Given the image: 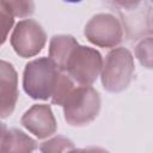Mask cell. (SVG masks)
<instances>
[{
    "instance_id": "obj_1",
    "label": "cell",
    "mask_w": 153,
    "mask_h": 153,
    "mask_svg": "<svg viewBox=\"0 0 153 153\" xmlns=\"http://www.w3.org/2000/svg\"><path fill=\"white\" fill-rule=\"evenodd\" d=\"M63 71L50 57L30 61L24 69L23 86L33 99H48L53 96Z\"/></svg>"
},
{
    "instance_id": "obj_2",
    "label": "cell",
    "mask_w": 153,
    "mask_h": 153,
    "mask_svg": "<svg viewBox=\"0 0 153 153\" xmlns=\"http://www.w3.org/2000/svg\"><path fill=\"white\" fill-rule=\"evenodd\" d=\"M65 120L71 126H85L93 121L100 109L99 93L92 86H75L63 103Z\"/></svg>"
},
{
    "instance_id": "obj_3",
    "label": "cell",
    "mask_w": 153,
    "mask_h": 153,
    "mask_svg": "<svg viewBox=\"0 0 153 153\" xmlns=\"http://www.w3.org/2000/svg\"><path fill=\"white\" fill-rule=\"evenodd\" d=\"M102 84L109 92H121L128 87L133 73L134 60L130 51L123 47L112 49L102 67Z\"/></svg>"
},
{
    "instance_id": "obj_4",
    "label": "cell",
    "mask_w": 153,
    "mask_h": 153,
    "mask_svg": "<svg viewBox=\"0 0 153 153\" xmlns=\"http://www.w3.org/2000/svg\"><path fill=\"white\" fill-rule=\"evenodd\" d=\"M102 67L103 60L96 49L76 44L67 60L65 72L79 85L91 86L102 72Z\"/></svg>"
},
{
    "instance_id": "obj_5",
    "label": "cell",
    "mask_w": 153,
    "mask_h": 153,
    "mask_svg": "<svg viewBox=\"0 0 153 153\" xmlns=\"http://www.w3.org/2000/svg\"><path fill=\"white\" fill-rule=\"evenodd\" d=\"M45 32L41 24L33 19H25L17 24L11 36L14 51L22 57L38 54L45 44Z\"/></svg>"
},
{
    "instance_id": "obj_6",
    "label": "cell",
    "mask_w": 153,
    "mask_h": 153,
    "mask_svg": "<svg viewBox=\"0 0 153 153\" xmlns=\"http://www.w3.org/2000/svg\"><path fill=\"white\" fill-rule=\"evenodd\" d=\"M86 38L99 47L111 48L117 45L123 37V30L118 19L109 13H99L90 19L85 26Z\"/></svg>"
},
{
    "instance_id": "obj_7",
    "label": "cell",
    "mask_w": 153,
    "mask_h": 153,
    "mask_svg": "<svg viewBox=\"0 0 153 153\" xmlns=\"http://www.w3.org/2000/svg\"><path fill=\"white\" fill-rule=\"evenodd\" d=\"M22 124L39 139L48 137L56 131V121L49 105L36 104L20 120Z\"/></svg>"
},
{
    "instance_id": "obj_8",
    "label": "cell",
    "mask_w": 153,
    "mask_h": 153,
    "mask_svg": "<svg viewBox=\"0 0 153 153\" xmlns=\"http://www.w3.org/2000/svg\"><path fill=\"white\" fill-rule=\"evenodd\" d=\"M0 105L1 117L5 118L14 110L18 99L17 88V73L13 66L6 61H1L0 65Z\"/></svg>"
},
{
    "instance_id": "obj_9",
    "label": "cell",
    "mask_w": 153,
    "mask_h": 153,
    "mask_svg": "<svg viewBox=\"0 0 153 153\" xmlns=\"http://www.w3.org/2000/svg\"><path fill=\"white\" fill-rule=\"evenodd\" d=\"M1 153H10V152H31L35 149V140L27 136L24 131L17 128L6 129L2 124L1 128V140H0Z\"/></svg>"
},
{
    "instance_id": "obj_10",
    "label": "cell",
    "mask_w": 153,
    "mask_h": 153,
    "mask_svg": "<svg viewBox=\"0 0 153 153\" xmlns=\"http://www.w3.org/2000/svg\"><path fill=\"white\" fill-rule=\"evenodd\" d=\"M76 44L78 42L74 37L68 35H57L51 38L49 45V57L54 60L61 71L65 72L67 60Z\"/></svg>"
},
{
    "instance_id": "obj_11",
    "label": "cell",
    "mask_w": 153,
    "mask_h": 153,
    "mask_svg": "<svg viewBox=\"0 0 153 153\" xmlns=\"http://www.w3.org/2000/svg\"><path fill=\"white\" fill-rule=\"evenodd\" d=\"M1 8L6 10L13 17H27L35 11L33 0H1Z\"/></svg>"
},
{
    "instance_id": "obj_12",
    "label": "cell",
    "mask_w": 153,
    "mask_h": 153,
    "mask_svg": "<svg viewBox=\"0 0 153 153\" xmlns=\"http://www.w3.org/2000/svg\"><path fill=\"white\" fill-rule=\"evenodd\" d=\"M135 56L146 68H153V37L140 41L135 48Z\"/></svg>"
},
{
    "instance_id": "obj_13",
    "label": "cell",
    "mask_w": 153,
    "mask_h": 153,
    "mask_svg": "<svg viewBox=\"0 0 153 153\" xmlns=\"http://www.w3.org/2000/svg\"><path fill=\"white\" fill-rule=\"evenodd\" d=\"M66 149H74V147L72 145V141H69L68 139H65L62 136L54 137L49 141L42 142V145H41V151H43V152H48V151L60 152V151H66Z\"/></svg>"
},
{
    "instance_id": "obj_14",
    "label": "cell",
    "mask_w": 153,
    "mask_h": 153,
    "mask_svg": "<svg viewBox=\"0 0 153 153\" xmlns=\"http://www.w3.org/2000/svg\"><path fill=\"white\" fill-rule=\"evenodd\" d=\"M13 25V16L11 13H8L6 10L1 8V31H2V36H1V43L5 42L7 32L10 31V29Z\"/></svg>"
},
{
    "instance_id": "obj_15",
    "label": "cell",
    "mask_w": 153,
    "mask_h": 153,
    "mask_svg": "<svg viewBox=\"0 0 153 153\" xmlns=\"http://www.w3.org/2000/svg\"><path fill=\"white\" fill-rule=\"evenodd\" d=\"M116 5L123 7V8H127V10H131V8H135L140 2L141 0H112Z\"/></svg>"
},
{
    "instance_id": "obj_16",
    "label": "cell",
    "mask_w": 153,
    "mask_h": 153,
    "mask_svg": "<svg viewBox=\"0 0 153 153\" xmlns=\"http://www.w3.org/2000/svg\"><path fill=\"white\" fill-rule=\"evenodd\" d=\"M65 1H67V2H80L81 0H65Z\"/></svg>"
},
{
    "instance_id": "obj_17",
    "label": "cell",
    "mask_w": 153,
    "mask_h": 153,
    "mask_svg": "<svg viewBox=\"0 0 153 153\" xmlns=\"http://www.w3.org/2000/svg\"><path fill=\"white\" fill-rule=\"evenodd\" d=\"M151 1H152V2H153V0H151Z\"/></svg>"
}]
</instances>
